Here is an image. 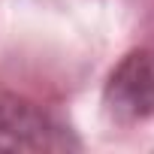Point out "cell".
Listing matches in <instances>:
<instances>
[{"label": "cell", "instance_id": "cell-1", "mask_svg": "<svg viewBox=\"0 0 154 154\" xmlns=\"http://www.w3.org/2000/svg\"><path fill=\"white\" fill-rule=\"evenodd\" d=\"M103 103L115 121L136 124L154 115V51H130L109 75Z\"/></svg>", "mask_w": 154, "mask_h": 154}, {"label": "cell", "instance_id": "cell-2", "mask_svg": "<svg viewBox=\"0 0 154 154\" xmlns=\"http://www.w3.org/2000/svg\"><path fill=\"white\" fill-rule=\"evenodd\" d=\"M69 142V133L33 103L0 94V151H60Z\"/></svg>", "mask_w": 154, "mask_h": 154}]
</instances>
